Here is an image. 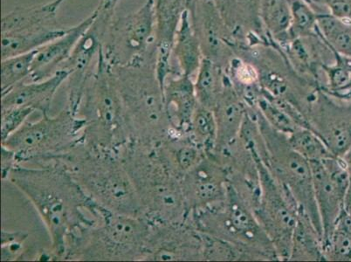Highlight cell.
I'll return each instance as SVG.
<instances>
[{
    "instance_id": "6da1fadb",
    "label": "cell",
    "mask_w": 351,
    "mask_h": 262,
    "mask_svg": "<svg viewBox=\"0 0 351 262\" xmlns=\"http://www.w3.org/2000/svg\"><path fill=\"white\" fill-rule=\"evenodd\" d=\"M6 180L25 195L46 226L50 261H65L73 236L101 220L104 207L86 193L62 165H18Z\"/></svg>"
},
{
    "instance_id": "7a4b0ae2",
    "label": "cell",
    "mask_w": 351,
    "mask_h": 262,
    "mask_svg": "<svg viewBox=\"0 0 351 262\" xmlns=\"http://www.w3.org/2000/svg\"><path fill=\"white\" fill-rule=\"evenodd\" d=\"M122 98L130 141L156 145L175 132L156 73V54L111 66Z\"/></svg>"
},
{
    "instance_id": "3957f363",
    "label": "cell",
    "mask_w": 351,
    "mask_h": 262,
    "mask_svg": "<svg viewBox=\"0 0 351 262\" xmlns=\"http://www.w3.org/2000/svg\"><path fill=\"white\" fill-rule=\"evenodd\" d=\"M119 155L135 187L143 218L151 223L186 222L190 210L181 178L162 161L154 145L130 141Z\"/></svg>"
},
{
    "instance_id": "277c9868",
    "label": "cell",
    "mask_w": 351,
    "mask_h": 262,
    "mask_svg": "<svg viewBox=\"0 0 351 262\" xmlns=\"http://www.w3.org/2000/svg\"><path fill=\"white\" fill-rule=\"evenodd\" d=\"M53 164L63 165L86 193L104 209L143 217L135 187L119 152L95 148L82 141Z\"/></svg>"
},
{
    "instance_id": "5b68a950",
    "label": "cell",
    "mask_w": 351,
    "mask_h": 262,
    "mask_svg": "<svg viewBox=\"0 0 351 262\" xmlns=\"http://www.w3.org/2000/svg\"><path fill=\"white\" fill-rule=\"evenodd\" d=\"M103 47L76 115L85 121L86 145L119 152L130 137L112 67L105 58Z\"/></svg>"
},
{
    "instance_id": "8992f818",
    "label": "cell",
    "mask_w": 351,
    "mask_h": 262,
    "mask_svg": "<svg viewBox=\"0 0 351 262\" xmlns=\"http://www.w3.org/2000/svg\"><path fill=\"white\" fill-rule=\"evenodd\" d=\"M152 223L104 209L97 225L82 228L66 250L69 261H143Z\"/></svg>"
},
{
    "instance_id": "52a82bcc",
    "label": "cell",
    "mask_w": 351,
    "mask_h": 262,
    "mask_svg": "<svg viewBox=\"0 0 351 262\" xmlns=\"http://www.w3.org/2000/svg\"><path fill=\"white\" fill-rule=\"evenodd\" d=\"M189 219L197 231L232 243L243 252L247 261H280L254 210L230 184L224 201L191 211Z\"/></svg>"
},
{
    "instance_id": "ba28073f",
    "label": "cell",
    "mask_w": 351,
    "mask_h": 262,
    "mask_svg": "<svg viewBox=\"0 0 351 262\" xmlns=\"http://www.w3.org/2000/svg\"><path fill=\"white\" fill-rule=\"evenodd\" d=\"M85 126L82 118L66 108L56 116L45 114L37 121H25L1 145L15 153L19 165H50L83 141Z\"/></svg>"
},
{
    "instance_id": "9c48e42d",
    "label": "cell",
    "mask_w": 351,
    "mask_h": 262,
    "mask_svg": "<svg viewBox=\"0 0 351 262\" xmlns=\"http://www.w3.org/2000/svg\"><path fill=\"white\" fill-rule=\"evenodd\" d=\"M255 114L267 148L266 158L263 162L274 178L292 195L302 215L311 220L324 239L321 218L315 202L311 163L293 151L288 136L271 127L260 112L256 110Z\"/></svg>"
},
{
    "instance_id": "30bf717a",
    "label": "cell",
    "mask_w": 351,
    "mask_h": 262,
    "mask_svg": "<svg viewBox=\"0 0 351 262\" xmlns=\"http://www.w3.org/2000/svg\"><path fill=\"white\" fill-rule=\"evenodd\" d=\"M253 158L261 181L260 202L254 211L255 216L272 242L280 261H289L293 232L302 213L292 195L274 178L263 160L256 156Z\"/></svg>"
},
{
    "instance_id": "8fae6325",
    "label": "cell",
    "mask_w": 351,
    "mask_h": 262,
    "mask_svg": "<svg viewBox=\"0 0 351 262\" xmlns=\"http://www.w3.org/2000/svg\"><path fill=\"white\" fill-rule=\"evenodd\" d=\"M66 0L47 4L17 8L2 18V60L34 52L57 38L66 29L60 27L57 12Z\"/></svg>"
},
{
    "instance_id": "7c38bea8",
    "label": "cell",
    "mask_w": 351,
    "mask_h": 262,
    "mask_svg": "<svg viewBox=\"0 0 351 262\" xmlns=\"http://www.w3.org/2000/svg\"><path fill=\"white\" fill-rule=\"evenodd\" d=\"M155 0H146L138 10L113 19L104 44L111 66H123L156 53Z\"/></svg>"
},
{
    "instance_id": "4fadbf2b",
    "label": "cell",
    "mask_w": 351,
    "mask_h": 262,
    "mask_svg": "<svg viewBox=\"0 0 351 262\" xmlns=\"http://www.w3.org/2000/svg\"><path fill=\"white\" fill-rule=\"evenodd\" d=\"M311 163L315 202L320 215L324 239L330 235L338 217L344 209L350 176L341 158L331 156Z\"/></svg>"
},
{
    "instance_id": "5bb4252c",
    "label": "cell",
    "mask_w": 351,
    "mask_h": 262,
    "mask_svg": "<svg viewBox=\"0 0 351 262\" xmlns=\"http://www.w3.org/2000/svg\"><path fill=\"white\" fill-rule=\"evenodd\" d=\"M143 261H203L200 232L189 217L183 222L152 223Z\"/></svg>"
},
{
    "instance_id": "9a60e30c",
    "label": "cell",
    "mask_w": 351,
    "mask_h": 262,
    "mask_svg": "<svg viewBox=\"0 0 351 262\" xmlns=\"http://www.w3.org/2000/svg\"><path fill=\"white\" fill-rule=\"evenodd\" d=\"M338 102L326 97H315L309 104V128L317 133L330 152L343 158L351 148V101Z\"/></svg>"
},
{
    "instance_id": "2e32d148",
    "label": "cell",
    "mask_w": 351,
    "mask_h": 262,
    "mask_svg": "<svg viewBox=\"0 0 351 262\" xmlns=\"http://www.w3.org/2000/svg\"><path fill=\"white\" fill-rule=\"evenodd\" d=\"M190 212L207 209L224 201L229 187L228 168L206 155L181 180Z\"/></svg>"
},
{
    "instance_id": "e0dca14e",
    "label": "cell",
    "mask_w": 351,
    "mask_h": 262,
    "mask_svg": "<svg viewBox=\"0 0 351 262\" xmlns=\"http://www.w3.org/2000/svg\"><path fill=\"white\" fill-rule=\"evenodd\" d=\"M97 11L92 12L81 23L66 29V33L45 45L35 53L29 82H40L52 78L62 69L71 56L78 41L93 23Z\"/></svg>"
},
{
    "instance_id": "ac0fdd59",
    "label": "cell",
    "mask_w": 351,
    "mask_h": 262,
    "mask_svg": "<svg viewBox=\"0 0 351 262\" xmlns=\"http://www.w3.org/2000/svg\"><path fill=\"white\" fill-rule=\"evenodd\" d=\"M181 10L182 0H155L156 73L162 89L172 73L171 56Z\"/></svg>"
},
{
    "instance_id": "d6986e66",
    "label": "cell",
    "mask_w": 351,
    "mask_h": 262,
    "mask_svg": "<svg viewBox=\"0 0 351 262\" xmlns=\"http://www.w3.org/2000/svg\"><path fill=\"white\" fill-rule=\"evenodd\" d=\"M69 78V73L60 70L44 81H25L1 95V108H27L49 114L54 95Z\"/></svg>"
},
{
    "instance_id": "ffe728a7",
    "label": "cell",
    "mask_w": 351,
    "mask_h": 262,
    "mask_svg": "<svg viewBox=\"0 0 351 262\" xmlns=\"http://www.w3.org/2000/svg\"><path fill=\"white\" fill-rule=\"evenodd\" d=\"M248 108L232 88L220 93L215 108L217 123V140L215 152L210 155H220L238 141L242 124Z\"/></svg>"
},
{
    "instance_id": "44dd1931",
    "label": "cell",
    "mask_w": 351,
    "mask_h": 262,
    "mask_svg": "<svg viewBox=\"0 0 351 262\" xmlns=\"http://www.w3.org/2000/svg\"><path fill=\"white\" fill-rule=\"evenodd\" d=\"M164 94L166 111L174 130L188 134L191 119L199 105L190 76L181 73L177 78H169L166 80Z\"/></svg>"
},
{
    "instance_id": "7402d4cb",
    "label": "cell",
    "mask_w": 351,
    "mask_h": 262,
    "mask_svg": "<svg viewBox=\"0 0 351 262\" xmlns=\"http://www.w3.org/2000/svg\"><path fill=\"white\" fill-rule=\"evenodd\" d=\"M156 152L168 167L182 180L206 153L188 134L175 131L162 142L154 145Z\"/></svg>"
},
{
    "instance_id": "603a6c76",
    "label": "cell",
    "mask_w": 351,
    "mask_h": 262,
    "mask_svg": "<svg viewBox=\"0 0 351 262\" xmlns=\"http://www.w3.org/2000/svg\"><path fill=\"white\" fill-rule=\"evenodd\" d=\"M289 261H326L322 238L303 215H300L293 232Z\"/></svg>"
},
{
    "instance_id": "cb8c5ba5",
    "label": "cell",
    "mask_w": 351,
    "mask_h": 262,
    "mask_svg": "<svg viewBox=\"0 0 351 262\" xmlns=\"http://www.w3.org/2000/svg\"><path fill=\"white\" fill-rule=\"evenodd\" d=\"M324 252L326 261H351V215L344 209L324 242Z\"/></svg>"
},
{
    "instance_id": "d4e9b609",
    "label": "cell",
    "mask_w": 351,
    "mask_h": 262,
    "mask_svg": "<svg viewBox=\"0 0 351 262\" xmlns=\"http://www.w3.org/2000/svg\"><path fill=\"white\" fill-rule=\"evenodd\" d=\"M176 56L180 64L182 75L191 76L199 70V49L195 38L191 33V25L188 21L186 12H184L181 18V27L177 33L176 40Z\"/></svg>"
},
{
    "instance_id": "484cf974",
    "label": "cell",
    "mask_w": 351,
    "mask_h": 262,
    "mask_svg": "<svg viewBox=\"0 0 351 262\" xmlns=\"http://www.w3.org/2000/svg\"><path fill=\"white\" fill-rule=\"evenodd\" d=\"M188 135L206 155L212 154L217 140V123L213 111L199 104L191 119Z\"/></svg>"
},
{
    "instance_id": "4316f807",
    "label": "cell",
    "mask_w": 351,
    "mask_h": 262,
    "mask_svg": "<svg viewBox=\"0 0 351 262\" xmlns=\"http://www.w3.org/2000/svg\"><path fill=\"white\" fill-rule=\"evenodd\" d=\"M288 140L293 151L308 162L324 161L335 156L321 137L309 128L299 127L288 136Z\"/></svg>"
},
{
    "instance_id": "83f0119b",
    "label": "cell",
    "mask_w": 351,
    "mask_h": 262,
    "mask_svg": "<svg viewBox=\"0 0 351 262\" xmlns=\"http://www.w3.org/2000/svg\"><path fill=\"white\" fill-rule=\"evenodd\" d=\"M36 51L3 59L1 62V95L20 83L28 81Z\"/></svg>"
},
{
    "instance_id": "f1b7e54d",
    "label": "cell",
    "mask_w": 351,
    "mask_h": 262,
    "mask_svg": "<svg viewBox=\"0 0 351 262\" xmlns=\"http://www.w3.org/2000/svg\"><path fill=\"white\" fill-rule=\"evenodd\" d=\"M194 87L199 104L213 110L222 91L219 86L218 73L209 60L201 62Z\"/></svg>"
},
{
    "instance_id": "f546056e",
    "label": "cell",
    "mask_w": 351,
    "mask_h": 262,
    "mask_svg": "<svg viewBox=\"0 0 351 262\" xmlns=\"http://www.w3.org/2000/svg\"><path fill=\"white\" fill-rule=\"evenodd\" d=\"M203 261H247L243 252L232 243L200 233Z\"/></svg>"
},
{
    "instance_id": "4dcf8cb0",
    "label": "cell",
    "mask_w": 351,
    "mask_h": 262,
    "mask_svg": "<svg viewBox=\"0 0 351 262\" xmlns=\"http://www.w3.org/2000/svg\"><path fill=\"white\" fill-rule=\"evenodd\" d=\"M256 110L260 112L261 116L266 119L271 127L287 136L301 127L285 110L274 104L264 92L258 100Z\"/></svg>"
},
{
    "instance_id": "1f68e13d",
    "label": "cell",
    "mask_w": 351,
    "mask_h": 262,
    "mask_svg": "<svg viewBox=\"0 0 351 262\" xmlns=\"http://www.w3.org/2000/svg\"><path fill=\"white\" fill-rule=\"evenodd\" d=\"M319 23L335 49L351 58V25L344 23L334 16H324L319 20Z\"/></svg>"
},
{
    "instance_id": "d6a6232c",
    "label": "cell",
    "mask_w": 351,
    "mask_h": 262,
    "mask_svg": "<svg viewBox=\"0 0 351 262\" xmlns=\"http://www.w3.org/2000/svg\"><path fill=\"white\" fill-rule=\"evenodd\" d=\"M263 14L267 25L274 32L286 30L291 21V12L287 0H265Z\"/></svg>"
},
{
    "instance_id": "836d02e7",
    "label": "cell",
    "mask_w": 351,
    "mask_h": 262,
    "mask_svg": "<svg viewBox=\"0 0 351 262\" xmlns=\"http://www.w3.org/2000/svg\"><path fill=\"white\" fill-rule=\"evenodd\" d=\"M28 233L21 231H6L3 230L1 236V249L3 261L20 260L25 254V243Z\"/></svg>"
},
{
    "instance_id": "e575fe53",
    "label": "cell",
    "mask_w": 351,
    "mask_h": 262,
    "mask_svg": "<svg viewBox=\"0 0 351 262\" xmlns=\"http://www.w3.org/2000/svg\"><path fill=\"white\" fill-rule=\"evenodd\" d=\"M1 142L23 126L28 117L35 112L27 108H1Z\"/></svg>"
},
{
    "instance_id": "d590c367",
    "label": "cell",
    "mask_w": 351,
    "mask_h": 262,
    "mask_svg": "<svg viewBox=\"0 0 351 262\" xmlns=\"http://www.w3.org/2000/svg\"><path fill=\"white\" fill-rule=\"evenodd\" d=\"M332 15L344 23L351 25V0H324Z\"/></svg>"
},
{
    "instance_id": "8d00e7d4",
    "label": "cell",
    "mask_w": 351,
    "mask_h": 262,
    "mask_svg": "<svg viewBox=\"0 0 351 262\" xmlns=\"http://www.w3.org/2000/svg\"><path fill=\"white\" fill-rule=\"evenodd\" d=\"M293 14L296 24L302 29H307V28L311 27L313 22H314L311 11L308 10L307 6L302 4V3H293Z\"/></svg>"
},
{
    "instance_id": "74e56055",
    "label": "cell",
    "mask_w": 351,
    "mask_h": 262,
    "mask_svg": "<svg viewBox=\"0 0 351 262\" xmlns=\"http://www.w3.org/2000/svg\"><path fill=\"white\" fill-rule=\"evenodd\" d=\"M1 160L2 180H6L12 169L19 165L18 161L15 153L4 145H1Z\"/></svg>"
},
{
    "instance_id": "f35d334b",
    "label": "cell",
    "mask_w": 351,
    "mask_h": 262,
    "mask_svg": "<svg viewBox=\"0 0 351 262\" xmlns=\"http://www.w3.org/2000/svg\"><path fill=\"white\" fill-rule=\"evenodd\" d=\"M341 158H343L344 164H346L348 174L350 176L349 188H348L346 200H344V210L351 215V148Z\"/></svg>"
}]
</instances>
